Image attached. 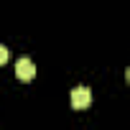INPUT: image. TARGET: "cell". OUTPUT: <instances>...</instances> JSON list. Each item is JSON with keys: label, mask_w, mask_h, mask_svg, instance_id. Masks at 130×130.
<instances>
[{"label": "cell", "mask_w": 130, "mask_h": 130, "mask_svg": "<svg viewBox=\"0 0 130 130\" xmlns=\"http://www.w3.org/2000/svg\"><path fill=\"white\" fill-rule=\"evenodd\" d=\"M89 105H92V92H89V87H74V89H72V107L84 110V107H89Z\"/></svg>", "instance_id": "2"}, {"label": "cell", "mask_w": 130, "mask_h": 130, "mask_svg": "<svg viewBox=\"0 0 130 130\" xmlns=\"http://www.w3.org/2000/svg\"><path fill=\"white\" fill-rule=\"evenodd\" d=\"M5 59H8V48H5V46H0V64H3Z\"/></svg>", "instance_id": "3"}, {"label": "cell", "mask_w": 130, "mask_h": 130, "mask_svg": "<svg viewBox=\"0 0 130 130\" xmlns=\"http://www.w3.org/2000/svg\"><path fill=\"white\" fill-rule=\"evenodd\" d=\"M15 74H18L21 82H31V79L36 77V67H33V61H31L28 56H21V59L15 61Z\"/></svg>", "instance_id": "1"}, {"label": "cell", "mask_w": 130, "mask_h": 130, "mask_svg": "<svg viewBox=\"0 0 130 130\" xmlns=\"http://www.w3.org/2000/svg\"><path fill=\"white\" fill-rule=\"evenodd\" d=\"M127 82H130V67H127Z\"/></svg>", "instance_id": "4"}]
</instances>
